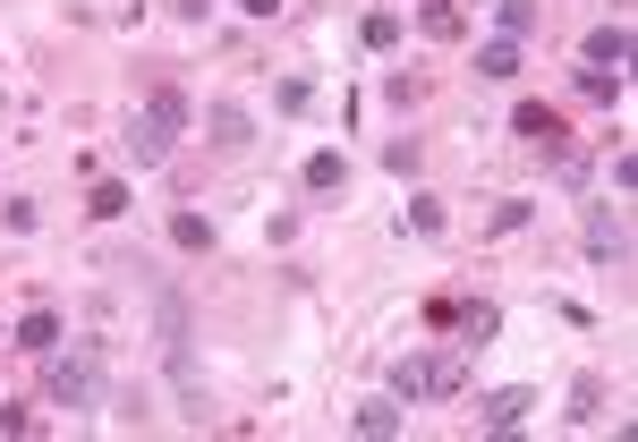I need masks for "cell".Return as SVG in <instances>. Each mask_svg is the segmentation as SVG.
Masks as SVG:
<instances>
[{
	"instance_id": "obj_1",
	"label": "cell",
	"mask_w": 638,
	"mask_h": 442,
	"mask_svg": "<svg viewBox=\"0 0 638 442\" xmlns=\"http://www.w3.org/2000/svg\"><path fill=\"white\" fill-rule=\"evenodd\" d=\"M154 316H162V357H170V383H179V417L205 426L213 400H205V375H196V323H188V298L179 289H154Z\"/></svg>"
},
{
	"instance_id": "obj_2",
	"label": "cell",
	"mask_w": 638,
	"mask_h": 442,
	"mask_svg": "<svg viewBox=\"0 0 638 442\" xmlns=\"http://www.w3.org/2000/svg\"><path fill=\"white\" fill-rule=\"evenodd\" d=\"M179 128H188V95H179V86H154V95L128 111V136H120V145H128L136 170H162L170 145H179Z\"/></svg>"
},
{
	"instance_id": "obj_3",
	"label": "cell",
	"mask_w": 638,
	"mask_h": 442,
	"mask_svg": "<svg viewBox=\"0 0 638 442\" xmlns=\"http://www.w3.org/2000/svg\"><path fill=\"white\" fill-rule=\"evenodd\" d=\"M43 391H52V409H95V400H102V341L52 349V366H43Z\"/></svg>"
},
{
	"instance_id": "obj_4",
	"label": "cell",
	"mask_w": 638,
	"mask_h": 442,
	"mask_svg": "<svg viewBox=\"0 0 638 442\" xmlns=\"http://www.w3.org/2000/svg\"><path fill=\"white\" fill-rule=\"evenodd\" d=\"M587 255L613 264V273L630 264V213H622V205H587Z\"/></svg>"
},
{
	"instance_id": "obj_5",
	"label": "cell",
	"mask_w": 638,
	"mask_h": 442,
	"mask_svg": "<svg viewBox=\"0 0 638 442\" xmlns=\"http://www.w3.org/2000/svg\"><path fill=\"white\" fill-rule=\"evenodd\" d=\"M205 145H213V154H248V145H255L248 102H230V95H213V102H205Z\"/></svg>"
},
{
	"instance_id": "obj_6",
	"label": "cell",
	"mask_w": 638,
	"mask_h": 442,
	"mask_svg": "<svg viewBox=\"0 0 638 442\" xmlns=\"http://www.w3.org/2000/svg\"><path fill=\"white\" fill-rule=\"evenodd\" d=\"M510 136H519V145H537L544 162H562V154H571V128L553 120L544 102H519V111H510Z\"/></svg>"
},
{
	"instance_id": "obj_7",
	"label": "cell",
	"mask_w": 638,
	"mask_h": 442,
	"mask_svg": "<svg viewBox=\"0 0 638 442\" xmlns=\"http://www.w3.org/2000/svg\"><path fill=\"white\" fill-rule=\"evenodd\" d=\"M528 409H537V391H528V383H503V391H485V400H477V426H485V434H519Z\"/></svg>"
},
{
	"instance_id": "obj_8",
	"label": "cell",
	"mask_w": 638,
	"mask_h": 442,
	"mask_svg": "<svg viewBox=\"0 0 638 442\" xmlns=\"http://www.w3.org/2000/svg\"><path fill=\"white\" fill-rule=\"evenodd\" d=\"M392 400H435V357H426V349L392 357Z\"/></svg>"
},
{
	"instance_id": "obj_9",
	"label": "cell",
	"mask_w": 638,
	"mask_h": 442,
	"mask_svg": "<svg viewBox=\"0 0 638 442\" xmlns=\"http://www.w3.org/2000/svg\"><path fill=\"white\" fill-rule=\"evenodd\" d=\"M451 323H460V349H485L503 332V307L494 298H469V307H451Z\"/></svg>"
},
{
	"instance_id": "obj_10",
	"label": "cell",
	"mask_w": 638,
	"mask_h": 442,
	"mask_svg": "<svg viewBox=\"0 0 638 442\" xmlns=\"http://www.w3.org/2000/svg\"><path fill=\"white\" fill-rule=\"evenodd\" d=\"M18 349L52 357V349H61V316H52V307H26V316H18Z\"/></svg>"
},
{
	"instance_id": "obj_11",
	"label": "cell",
	"mask_w": 638,
	"mask_h": 442,
	"mask_svg": "<svg viewBox=\"0 0 638 442\" xmlns=\"http://www.w3.org/2000/svg\"><path fill=\"white\" fill-rule=\"evenodd\" d=\"M417 26L435 34V43H460V34H469V9H460V0H426V9H417Z\"/></svg>"
},
{
	"instance_id": "obj_12",
	"label": "cell",
	"mask_w": 638,
	"mask_h": 442,
	"mask_svg": "<svg viewBox=\"0 0 638 442\" xmlns=\"http://www.w3.org/2000/svg\"><path fill=\"white\" fill-rule=\"evenodd\" d=\"M622 60H630V26L613 18V26H596V34H587V68H622Z\"/></svg>"
},
{
	"instance_id": "obj_13",
	"label": "cell",
	"mask_w": 638,
	"mask_h": 442,
	"mask_svg": "<svg viewBox=\"0 0 638 442\" xmlns=\"http://www.w3.org/2000/svg\"><path fill=\"white\" fill-rule=\"evenodd\" d=\"M494 26H503L510 43H528V34L544 26V9H537V0H494Z\"/></svg>"
},
{
	"instance_id": "obj_14",
	"label": "cell",
	"mask_w": 638,
	"mask_h": 442,
	"mask_svg": "<svg viewBox=\"0 0 638 442\" xmlns=\"http://www.w3.org/2000/svg\"><path fill=\"white\" fill-rule=\"evenodd\" d=\"M307 188H316V196L350 188V154H332V145H323V154H307Z\"/></svg>"
},
{
	"instance_id": "obj_15",
	"label": "cell",
	"mask_w": 638,
	"mask_h": 442,
	"mask_svg": "<svg viewBox=\"0 0 638 442\" xmlns=\"http://www.w3.org/2000/svg\"><path fill=\"white\" fill-rule=\"evenodd\" d=\"M571 426H605V375L571 383Z\"/></svg>"
},
{
	"instance_id": "obj_16",
	"label": "cell",
	"mask_w": 638,
	"mask_h": 442,
	"mask_svg": "<svg viewBox=\"0 0 638 442\" xmlns=\"http://www.w3.org/2000/svg\"><path fill=\"white\" fill-rule=\"evenodd\" d=\"M170 247L179 255H213V221L205 213H170Z\"/></svg>"
},
{
	"instance_id": "obj_17",
	"label": "cell",
	"mask_w": 638,
	"mask_h": 442,
	"mask_svg": "<svg viewBox=\"0 0 638 442\" xmlns=\"http://www.w3.org/2000/svg\"><path fill=\"white\" fill-rule=\"evenodd\" d=\"M350 426H358L366 442H392V434H400V400H366V409H358Z\"/></svg>"
},
{
	"instance_id": "obj_18",
	"label": "cell",
	"mask_w": 638,
	"mask_h": 442,
	"mask_svg": "<svg viewBox=\"0 0 638 442\" xmlns=\"http://www.w3.org/2000/svg\"><path fill=\"white\" fill-rule=\"evenodd\" d=\"M477 77H494V86H503V77H519V43H510V34H494V43L477 52Z\"/></svg>"
},
{
	"instance_id": "obj_19",
	"label": "cell",
	"mask_w": 638,
	"mask_h": 442,
	"mask_svg": "<svg viewBox=\"0 0 638 442\" xmlns=\"http://www.w3.org/2000/svg\"><path fill=\"white\" fill-rule=\"evenodd\" d=\"M400 230H417V239H443V196H409Z\"/></svg>"
},
{
	"instance_id": "obj_20",
	"label": "cell",
	"mask_w": 638,
	"mask_h": 442,
	"mask_svg": "<svg viewBox=\"0 0 638 442\" xmlns=\"http://www.w3.org/2000/svg\"><path fill=\"white\" fill-rule=\"evenodd\" d=\"M469 383V349H435V400H451Z\"/></svg>"
},
{
	"instance_id": "obj_21",
	"label": "cell",
	"mask_w": 638,
	"mask_h": 442,
	"mask_svg": "<svg viewBox=\"0 0 638 442\" xmlns=\"http://www.w3.org/2000/svg\"><path fill=\"white\" fill-rule=\"evenodd\" d=\"M128 205H136V196H128L120 179H95V196H86V213H95V221H120Z\"/></svg>"
},
{
	"instance_id": "obj_22",
	"label": "cell",
	"mask_w": 638,
	"mask_h": 442,
	"mask_svg": "<svg viewBox=\"0 0 638 442\" xmlns=\"http://www.w3.org/2000/svg\"><path fill=\"white\" fill-rule=\"evenodd\" d=\"M528 221H537V205H528V196H503V205H494V221H485V230H494V239H510V230H528Z\"/></svg>"
},
{
	"instance_id": "obj_23",
	"label": "cell",
	"mask_w": 638,
	"mask_h": 442,
	"mask_svg": "<svg viewBox=\"0 0 638 442\" xmlns=\"http://www.w3.org/2000/svg\"><path fill=\"white\" fill-rule=\"evenodd\" d=\"M579 95L587 102H622V68H579Z\"/></svg>"
},
{
	"instance_id": "obj_24",
	"label": "cell",
	"mask_w": 638,
	"mask_h": 442,
	"mask_svg": "<svg viewBox=\"0 0 638 442\" xmlns=\"http://www.w3.org/2000/svg\"><path fill=\"white\" fill-rule=\"evenodd\" d=\"M358 34H366V52H392V43H400V9H375Z\"/></svg>"
},
{
	"instance_id": "obj_25",
	"label": "cell",
	"mask_w": 638,
	"mask_h": 442,
	"mask_svg": "<svg viewBox=\"0 0 638 442\" xmlns=\"http://www.w3.org/2000/svg\"><path fill=\"white\" fill-rule=\"evenodd\" d=\"M383 162H392L400 179H417V162H426V145H417V136H392V145H383Z\"/></svg>"
},
{
	"instance_id": "obj_26",
	"label": "cell",
	"mask_w": 638,
	"mask_h": 442,
	"mask_svg": "<svg viewBox=\"0 0 638 442\" xmlns=\"http://www.w3.org/2000/svg\"><path fill=\"white\" fill-rule=\"evenodd\" d=\"M307 102H316V86H307V77H282V86H273V111H307Z\"/></svg>"
},
{
	"instance_id": "obj_27",
	"label": "cell",
	"mask_w": 638,
	"mask_h": 442,
	"mask_svg": "<svg viewBox=\"0 0 638 442\" xmlns=\"http://www.w3.org/2000/svg\"><path fill=\"white\" fill-rule=\"evenodd\" d=\"M613 188H622V196L638 188V154H630V145H613Z\"/></svg>"
},
{
	"instance_id": "obj_28",
	"label": "cell",
	"mask_w": 638,
	"mask_h": 442,
	"mask_svg": "<svg viewBox=\"0 0 638 442\" xmlns=\"http://www.w3.org/2000/svg\"><path fill=\"white\" fill-rule=\"evenodd\" d=\"M0 221H9V230H34L43 213H34V196H9V205H0Z\"/></svg>"
},
{
	"instance_id": "obj_29",
	"label": "cell",
	"mask_w": 638,
	"mask_h": 442,
	"mask_svg": "<svg viewBox=\"0 0 638 442\" xmlns=\"http://www.w3.org/2000/svg\"><path fill=\"white\" fill-rule=\"evenodd\" d=\"M0 434H34V409H18V400H0Z\"/></svg>"
},
{
	"instance_id": "obj_30",
	"label": "cell",
	"mask_w": 638,
	"mask_h": 442,
	"mask_svg": "<svg viewBox=\"0 0 638 442\" xmlns=\"http://www.w3.org/2000/svg\"><path fill=\"white\" fill-rule=\"evenodd\" d=\"M239 9H248V18H282L289 0H239Z\"/></svg>"
}]
</instances>
